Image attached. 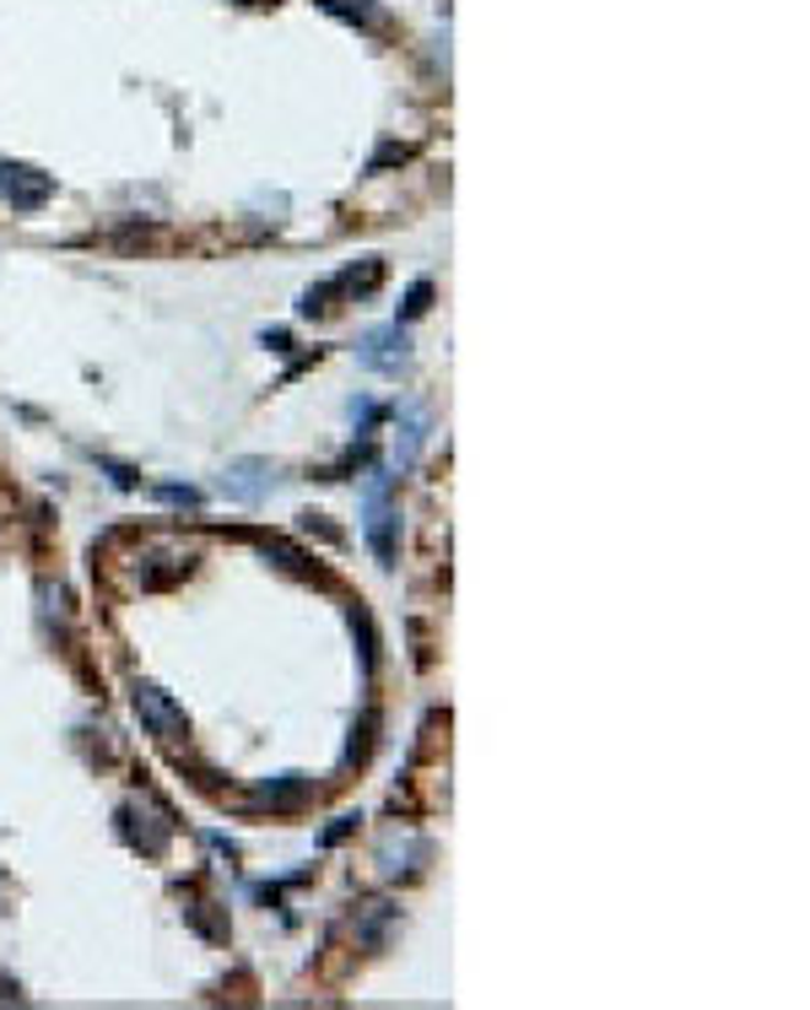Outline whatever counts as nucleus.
Segmentation results:
<instances>
[{"label": "nucleus", "instance_id": "1", "mask_svg": "<svg viewBox=\"0 0 810 1010\" xmlns=\"http://www.w3.org/2000/svg\"><path fill=\"white\" fill-rule=\"evenodd\" d=\"M130 708H135L141 730H146L152 741H163V746H179V741L189 735L185 708H179L174 697L163 692L157 681H135V687H130Z\"/></svg>", "mask_w": 810, "mask_h": 1010}, {"label": "nucleus", "instance_id": "2", "mask_svg": "<svg viewBox=\"0 0 810 1010\" xmlns=\"http://www.w3.org/2000/svg\"><path fill=\"white\" fill-rule=\"evenodd\" d=\"M363 535L374 546L378 568H395V535H400V513L389 508V476L368 481V519H363Z\"/></svg>", "mask_w": 810, "mask_h": 1010}, {"label": "nucleus", "instance_id": "3", "mask_svg": "<svg viewBox=\"0 0 810 1010\" xmlns=\"http://www.w3.org/2000/svg\"><path fill=\"white\" fill-rule=\"evenodd\" d=\"M168 832H174V821L163 806H152V800H130L120 806V837H125L130 848H141V854H163V843H168Z\"/></svg>", "mask_w": 810, "mask_h": 1010}, {"label": "nucleus", "instance_id": "4", "mask_svg": "<svg viewBox=\"0 0 810 1010\" xmlns=\"http://www.w3.org/2000/svg\"><path fill=\"white\" fill-rule=\"evenodd\" d=\"M0 195L11 211H44L55 195V179L33 163H0Z\"/></svg>", "mask_w": 810, "mask_h": 1010}, {"label": "nucleus", "instance_id": "5", "mask_svg": "<svg viewBox=\"0 0 810 1010\" xmlns=\"http://www.w3.org/2000/svg\"><path fill=\"white\" fill-rule=\"evenodd\" d=\"M270 487H276L270 459H233V465L222 470V492H228L233 503H259Z\"/></svg>", "mask_w": 810, "mask_h": 1010}, {"label": "nucleus", "instance_id": "6", "mask_svg": "<svg viewBox=\"0 0 810 1010\" xmlns=\"http://www.w3.org/2000/svg\"><path fill=\"white\" fill-rule=\"evenodd\" d=\"M357 357H363V368H374V374H400L406 357H411V341H406L400 324H395V330H374V335L357 346Z\"/></svg>", "mask_w": 810, "mask_h": 1010}, {"label": "nucleus", "instance_id": "7", "mask_svg": "<svg viewBox=\"0 0 810 1010\" xmlns=\"http://www.w3.org/2000/svg\"><path fill=\"white\" fill-rule=\"evenodd\" d=\"M303 795H309V778H303V773H281V778H270V784L254 789V806L292 811V806H303Z\"/></svg>", "mask_w": 810, "mask_h": 1010}, {"label": "nucleus", "instance_id": "8", "mask_svg": "<svg viewBox=\"0 0 810 1010\" xmlns=\"http://www.w3.org/2000/svg\"><path fill=\"white\" fill-rule=\"evenodd\" d=\"M330 16H341V22H352V27H363V33H384L389 27V11L374 5V0H319Z\"/></svg>", "mask_w": 810, "mask_h": 1010}, {"label": "nucleus", "instance_id": "9", "mask_svg": "<svg viewBox=\"0 0 810 1010\" xmlns=\"http://www.w3.org/2000/svg\"><path fill=\"white\" fill-rule=\"evenodd\" d=\"M389 924H395V908L378 897V902H363L357 908V919H352V930H357V941L368 951H378L384 946V935H389Z\"/></svg>", "mask_w": 810, "mask_h": 1010}, {"label": "nucleus", "instance_id": "10", "mask_svg": "<svg viewBox=\"0 0 810 1010\" xmlns=\"http://www.w3.org/2000/svg\"><path fill=\"white\" fill-rule=\"evenodd\" d=\"M378 281H384V259H378V254H368L363 265H346V270L335 276V292H341V298H368Z\"/></svg>", "mask_w": 810, "mask_h": 1010}, {"label": "nucleus", "instance_id": "11", "mask_svg": "<svg viewBox=\"0 0 810 1010\" xmlns=\"http://www.w3.org/2000/svg\"><path fill=\"white\" fill-rule=\"evenodd\" d=\"M259 546H265V557L276 563V568H287V573H303L309 578L313 573V557L303 552V546H292L287 535H259Z\"/></svg>", "mask_w": 810, "mask_h": 1010}, {"label": "nucleus", "instance_id": "12", "mask_svg": "<svg viewBox=\"0 0 810 1010\" xmlns=\"http://www.w3.org/2000/svg\"><path fill=\"white\" fill-rule=\"evenodd\" d=\"M422 439H428V411H422V406H411V411L400 417V454H395V459H400V465H411V459L422 454Z\"/></svg>", "mask_w": 810, "mask_h": 1010}, {"label": "nucleus", "instance_id": "13", "mask_svg": "<svg viewBox=\"0 0 810 1010\" xmlns=\"http://www.w3.org/2000/svg\"><path fill=\"white\" fill-rule=\"evenodd\" d=\"M335 298H341V292H335V276H330V281H319V287H309V292H303V303H298V314H330V309H335Z\"/></svg>", "mask_w": 810, "mask_h": 1010}, {"label": "nucleus", "instance_id": "14", "mask_svg": "<svg viewBox=\"0 0 810 1010\" xmlns=\"http://www.w3.org/2000/svg\"><path fill=\"white\" fill-rule=\"evenodd\" d=\"M428 309H433V281H411V292L400 303V319H422Z\"/></svg>", "mask_w": 810, "mask_h": 1010}, {"label": "nucleus", "instance_id": "15", "mask_svg": "<svg viewBox=\"0 0 810 1010\" xmlns=\"http://www.w3.org/2000/svg\"><path fill=\"white\" fill-rule=\"evenodd\" d=\"M157 503H168V508H200V492L195 487H157Z\"/></svg>", "mask_w": 810, "mask_h": 1010}, {"label": "nucleus", "instance_id": "16", "mask_svg": "<svg viewBox=\"0 0 810 1010\" xmlns=\"http://www.w3.org/2000/svg\"><path fill=\"white\" fill-rule=\"evenodd\" d=\"M411 157V146H378L374 163H368V174H384V168H395V163H406Z\"/></svg>", "mask_w": 810, "mask_h": 1010}, {"label": "nucleus", "instance_id": "17", "mask_svg": "<svg viewBox=\"0 0 810 1010\" xmlns=\"http://www.w3.org/2000/svg\"><path fill=\"white\" fill-rule=\"evenodd\" d=\"M109 465V476H114V487H135V470H125V465H114V459H103Z\"/></svg>", "mask_w": 810, "mask_h": 1010}, {"label": "nucleus", "instance_id": "18", "mask_svg": "<svg viewBox=\"0 0 810 1010\" xmlns=\"http://www.w3.org/2000/svg\"><path fill=\"white\" fill-rule=\"evenodd\" d=\"M352 826H357V817H341L335 826H330V832H324V843H341V837H346Z\"/></svg>", "mask_w": 810, "mask_h": 1010}, {"label": "nucleus", "instance_id": "19", "mask_svg": "<svg viewBox=\"0 0 810 1010\" xmlns=\"http://www.w3.org/2000/svg\"><path fill=\"white\" fill-rule=\"evenodd\" d=\"M265 346H270V352H287L292 335H287V330H265Z\"/></svg>", "mask_w": 810, "mask_h": 1010}]
</instances>
